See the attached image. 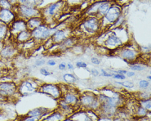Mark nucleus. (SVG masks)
Returning a JSON list of instances; mask_svg holds the SVG:
<instances>
[{
  "mask_svg": "<svg viewBox=\"0 0 151 121\" xmlns=\"http://www.w3.org/2000/svg\"><path fill=\"white\" fill-rule=\"evenodd\" d=\"M78 107L83 110H91L97 112L101 107V102L98 100L97 94L91 92L79 94Z\"/></svg>",
  "mask_w": 151,
  "mask_h": 121,
  "instance_id": "1",
  "label": "nucleus"
},
{
  "mask_svg": "<svg viewBox=\"0 0 151 121\" xmlns=\"http://www.w3.org/2000/svg\"><path fill=\"white\" fill-rule=\"evenodd\" d=\"M57 30L59 29L56 26L51 27L48 24L44 22L41 25H39V27L32 30L31 37L36 43H42L50 39Z\"/></svg>",
  "mask_w": 151,
  "mask_h": 121,
  "instance_id": "2",
  "label": "nucleus"
},
{
  "mask_svg": "<svg viewBox=\"0 0 151 121\" xmlns=\"http://www.w3.org/2000/svg\"><path fill=\"white\" fill-rule=\"evenodd\" d=\"M39 86L40 84L36 79H26L21 81L20 84H17V93L19 96H30L38 92Z\"/></svg>",
  "mask_w": 151,
  "mask_h": 121,
  "instance_id": "3",
  "label": "nucleus"
},
{
  "mask_svg": "<svg viewBox=\"0 0 151 121\" xmlns=\"http://www.w3.org/2000/svg\"><path fill=\"white\" fill-rule=\"evenodd\" d=\"M101 28V19L97 17H87L80 25V29L83 32L90 35L98 33Z\"/></svg>",
  "mask_w": 151,
  "mask_h": 121,
  "instance_id": "4",
  "label": "nucleus"
},
{
  "mask_svg": "<svg viewBox=\"0 0 151 121\" xmlns=\"http://www.w3.org/2000/svg\"><path fill=\"white\" fill-rule=\"evenodd\" d=\"M117 55L127 63H132L136 61L139 56V52L137 48H134L130 43L123 44V46L116 49Z\"/></svg>",
  "mask_w": 151,
  "mask_h": 121,
  "instance_id": "5",
  "label": "nucleus"
},
{
  "mask_svg": "<svg viewBox=\"0 0 151 121\" xmlns=\"http://www.w3.org/2000/svg\"><path fill=\"white\" fill-rule=\"evenodd\" d=\"M121 15H122V7L119 4H111L106 14L101 19V28H103L105 25H114V22L121 17Z\"/></svg>",
  "mask_w": 151,
  "mask_h": 121,
  "instance_id": "6",
  "label": "nucleus"
},
{
  "mask_svg": "<svg viewBox=\"0 0 151 121\" xmlns=\"http://www.w3.org/2000/svg\"><path fill=\"white\" fill-rule=\"evenodd\" d=\"M38 92L45 94L54 100H60L62 97V91L60 89V84H52V83H44L40 84Z\"/></svg>",
  "mask_w": 151,
  "mask_h": 121,
  "instance_id": "7",
  "label": "nucleus"
},
{
  "mask_svg": "<svg viewBox=\"0 0 151 121\" xmlns=\"http://www.w3.org/2000/svg\"><path fill=\"white\" fill-rule=\"evenodd\" d=\"M65 4L66 3L64 0H60L56 3L49 4L43 10H41L42 17L44 18V22L48 18L53 19V18H56L58 16L61 15L64 6L65 5Z\"/></svg>",
  "mask_w": 151,
  "mask_h": 121,
  "instance_id": "8",
  "label": "nucleus"
},
{
  "mask_svg": "<svg viewBox=\"0 0 151 121\" xmlns=\"http://www.w3.org/2000/svg\"><path fill=\"white\" fill-rule=\"evenodd\" d=\"M16 8L18 17L25 21H27L32 17L42 16V12L38 7H30L25 4H19Z\"/></svg>",
  "mask_w": 151,
  "mask_h": 121,
  "instance_id": "9",
  "label": "nucleus"
},
{
  "mask_svg": "<svg viewBox=\"0 0 151 121\" xmlns=\"http://www.w3.org/2000/svg\"><path fill=\"white\" fill-rule=\"evenodd\" d=\"M70 118L74 121H97L99 115L93 110L80 109L75 110Z\"/></svg>",
  "mask_w": 151,
  "mask_h": 121,
  "instance_id": "10",
  "label": "nucleus"
},
{
  "mask_svg": "<svg viewBox=\"0 0 151 121\" xmlns=\"http://www.w3.org/2000/svg\"><path fill=\"white\" fill-rule=\"evenodd\" d=\"M105 35L106 36V38L103 39L102 45L107 49L111 50V51L116 50L121 48L124 44L123 40L120 39L118 35H116L115 32H110L109 35H107L106 33Z\"/></svg>",
  "mask_w": 151,
  "mask_h": 121,
  "instance_id": "11",
  "label": "nucleus"
},
{
  "mask_svg": "<svg viewBox=\"0 0 151 121\" xmlns=\"http://www.w3.org/2000/svg\"><path fill=\"white\" fill-rule=\"evenodd\" d=\"M17 93V84L14 81L0 82V95L6 97L8 99Z\"/></svg>",
  "mask_w": 151,
  "mask_h": 121,
  "instance_id": "12",
  "label": "nucleus"
},
{
  "mask_svg": "<svg viewBox=\"0 0 151 121\" xmlns=\"http://www.w3.org/2000/svg\"><path fill=\"white\" fill-rule=\"evenodd\" d=\"M61 99L65 102L67 104L73 107L76 110L77 107H78V101H79V93L76 90H73L69 87L68 91L63 93ZM79 108V107H78Z\"/></svg>",
  "mask_w": 151,
  "mask_h": 121,
  "instance_id": "13",
  "label": "nucleus"
},
{
  "mask_svg": "<svg viewBox=\"0 0 151 121\" xmlns=\"http://www.w3.org/2000/svg\"><path fill=\"white\" fill-rule=\"evenodd\" d=\"M71 33H72V30L69 27H66V28L64 27L62 29H59L51 37L52 42L53 44H60L61 42H63L65 39L71 36Z\"/></svg>",
  "mask_w": 151,
  "mask_h": 121,
  "instance_id": "14",
  "label": "nucleus"
},
{
  "mask_svg": "<svg viewBox=\"0 0 151 121\" xmlns=\"http://www.w3.org/2000/svg\"><path fill=\"white\" fill-rule=\"evenodd\" d=\"M26 30H27L26 21L21 19V18L16 19L14 22L9 25V31L12 35H17L19 33Z\"/></svg>",
  "mask_w": 151,
  "mask_h": 121,
  "instance_id": "15",
  "label": "nucleus"
},
{
  "mask_svg": "<svg viewBox=\"0 0 151 121\" xmlns=\"http://www.w3.org/2000/svg\"><path fill=\"white\" fill-rule=\"evenodd\" d=\"M16 19H17V13L13 10L0 8V22L9 26Z\"/></svg>",
  "mask_w": 151,
  "mask_h": 121,
  "instance_id": "16",
  "label": "nucleus"
},
{
  "mask_svg": "<svg viewBox=\"0 0 151 121\" xmlns=\"http://www.w3.org/2000/svg\"><path fill=\"white\" fill-rule=\"evenodd\" d=\"M17 53V50L12 45H6L3 47V48L0 51V58L4 60H8L16 56Z\"/></svg>",
  "mask_w": 151,
  "mask_h": 121,
  "instance_id": "17",
  "label": "nucleus"
},
{
  "mask_svg": "<svg viewBox=\"0 0 151 121\" xmlns=\"http://www.w3.org/2000/svg\"><path fill=\"white\" fill-rule=\"evenodd\" d=\"M51 112V110H48L47 108H44V107H37L35 108L33 110H29L28 113L26 114V115L29 116H34V117L39 118L41 120L44 117H46L47 115Z\"/></svg>",
  "mask_w": 151,
  "mask_h": 121,
  "instance_id": "18",
  "label": "nucleus"
},
{
  "mask_svg": "<svg viewBox=\"0 0 151 121\" xmlns=\"http://www.w3.org/2000/svg\"><path fill=\"white\" fill-rule=\"evenodd\" d=\"M58 110L61 111L66 117H70L71 115L76 110L74 107L70 106L69 104H67L61 98L58 100Z\"/></svg>",
  "mask_w": 151,
  "mask_h": 121,
  "instance_id": "19",
  "label": "nucleus"
},
{
  "mask_svg": "<svg viewBox=\"0 0 151 121\" xmlns=\"http://www.w3.org/2000/svg\"><path fill=\"white\" fill-rule=\"evenodd\" d=\"M65 118H67L65 115L58 110H55L51 111L49 114L47 115L46 117L42 119V121H62Z\"/></svg>",
  "mask_w": 151,
  "mask_h": 121,
  "instance_id": "20",
  "label": "nucleus"
},
{
  "mask_svg": "<svg viewBox=\"0 0 151 121\" xmlns=\"http://www.w3.org/2000/svg\"><path fill=\"white\" fill-rule=\"evenodd\" d=\"M44 22H44V18L42 17V16L30 18V19H29V20L26 21L27 30L32 31L33 30H35L37 27H39V25H41Z\"/></svg>",
  "mask_w": 151,
  "mask_h": 121,
  "instance_id": "21",
  "label": "nucleus"
},
{
  "mask_svg": "<svg viewBox=\"0 0 151 121\" xmlns=\"http://www.w3.org/2000/svg\"><path fill=\"white\" fill-rule=\"evenodd\" d=\"M110 5H111V2L102 0L101 4L99 5L97 13H96V17L98 18H100V19H101V18L106 14V12H108L109 7H110Z\"/></svg>",
  "mask_w": 151,
  "mask_h": 121,
  "instance_id": "22",
  "label": "nucleus"
},
{
  "mask_svg": "<svg viewBox=\"0 0 151 121\" xmlns=\"http://www.w3.org/2000/svg\"><path fill=\"white\" fill-rule=\"evenodd\" d=\"M133 114L137 118L147 117L150 114V111H148L147 110L141 107L139 104H137V102H136L133 107Z\"/></svg>",
  "mask_w": 151,
  "mask_h": 121,
  "instance_id": "23",
  "label": "nucleus"
},
{
  "mask_svg": "<svg viewBox=\"0 0 151 121\" xmlns=\"http://www.w3.org/2000/svg\"><path fill=\"white\" fill-rule=\"evenodd\" d=\"M15 37H16V39H17L18 43H25L27 41H29V39H32L31 31L29 30H24L22 32L19 33L17 35H16Z\"/></svg>",
  "mask_w": 151,
  "mask_h": 121,
  "instance_id": "24",
  "label": "nucleus"
},
{
  "mask_svg": "<svg viewBox=\"0 0 151 121\" xmlns=\"http://www.w3.org/2000/svg\"><path fill=\"white\" fill-rule=\"evenodd\" d=\"M75 43H76V39H75V37H74V36H70L67 39H65L63 42H61L60 44H57V45H59L60 48H62L64 50H66L69 49V48H71L72 47H74Z\"/></svg>",
  "mask_w": 151,
  "mask_h": 121,
  "instance_id": "25",
  "label": "nucleus"
},
{
  "mask_svg": "<svg viewBox=\"0 0 151 121\" xmlns=\"http://www.w3.org/2000/svg\"><path fill=\"white\" fill-rule=\"evenodd\" d=\"M62 79L63 81L67 84H74L77 81V78L74 74L70 73H65L62 75Z\"/></svg>",
  "mask_w": 151,
  "mask_h": 121,
  "instance_id": "26",
  "label": "nucleus"
},
{
  "mask_svg": "<svg viewBox=\"0 0 151 121\" xmlns=\"http://www.w3.org/2000/svg\"><path fill=\"white\" fill-rule=\"evenodd\" d=\"M8 31H9V26L0 22V42H3L6 39Z\"/></svg>",
  "mask_w": 151,
  "mask_h": 121,
  "instance_id": "27",
  "label": "nucleus"
},
{
  "mask_svg": "<svg viewBox=\"0 0 151 121\" xmlns=\"http://www.w3.org/2000/svg\"><path fill=\"white\" fill-rule=\"evenodd\" d=\"M137 104H139L141 107L145 108L148 111L151 110V99L147 98V99H138L137 101Z\"/></svg>",
  "mask_w": 151,
  "mask_h": 121,
  "instance_id": "28",
  "label": "nucleus"
},
{
  "mask_svg": "<svg viewBox=\"0 0 151 121\" xmlns=\"http://www.w3.org/2000/svg\"><path fill=\"white\" fill-rule=\"evenodd\" d=\"M129 68H130L131 71H143L145 70H146V66L143 64H141V63H130L129 65Z\"/></svg>",
  "mask_w": 151,
  "mask_h": 121,
  "instance_id": "29",
  "label": "nucleus"
},
{
  "mask_svg": "<svg viewBox=\"0 0 151 121\" xmlns=\"http://www.w3.org/2000/svg\"><path fill=\"white\" fill-rule=\"evenodd\" d=\"M0 8L2 9H11L13 10L14 7L8 0H0Z\"/></svg>",
  "mask_w": 151,
  "mask_h": 121,
  "instance_id": "30",
  "label": "nucleus"
},
{
  "mask_svg": "<svg viewBox=\"0 0 151 121\" xmlns=\"http://www.w3.org/2000/svg\"><path fill=\"white\" fill-rule=\"evenodd\" d=\"M115 83L119 85H121L123 88H127V89H133L134 88V84L133 82H131V81H127V80H123V81H115Z\"/></svg>",
  "mask_w": 151,
  "mask_h": 121,
  "instance_id": "31",
  "label": "nucleus"
},
{
  "mask_svg": "<svg viewBox=\"0 0 151 121\" xmlns=\"http://www.w3.org/2000/svg\"><path fill=\"white\" fill-rule=\"evenodd\" d=\"M42 3V0H26L25 5L34 7H39Z\"/></svg>",
  "mask_w": 151,
  "mask_h": 121,
  "instance_id": "32",
  "label": "nucleus"
},
{
  "mask_svg": "<svg viewBox=\"0 0 151 121\" xmlns=\"http://www.w3.org/2000/svg\"><path fill=\"white\" fill-rule=\"evenodd\" d=\"M138 85L141 89L146 90V89H149V87L150 85V83L149 80H146V79H141L138 83Z\"/></svg>",
  "mask_w": 151,
  "mask_h": 121,
  "instance_id": "33",
  "label": "nucleus"
},
{
  "mask_svg": "<svg viewBox=\"0 0 151 121\" xmlns=\"http://www.w3.org/2000/svg\"><path fill=\"white\" fill-rule=\"evenodd\" d=\"M41 120L38 117H34V116H29V115H24L22 117H20V120L17 121H40Z\"/></svg>",
  "mask_w": 151,
  "mask_h": 121,
  "instance_id": "34",
  "label": "nucleus"
},
{
  "mask_svg": "<svg viewBox=\"0 0 151 121\" xmlns=\"http://www.w3.org/2000/svg\"><path fill=\"white\" fill-rule=\"evenodd\" d=\"M147 98H150V92L143 91L138 93V99H147Z\"/></svg>",
  "mask_w": 151,
  "mask_h": 121,
  "instance_id": "35",
  "label": "nucleus"
},
{
  "mask_svg": "<svg viewBox=\"0 0 151 121\" xmlns=\"http://www.w3.org/2000/svg\"><path fill=\"white\" fill-rule=\"evenodd\" d=\"M76 67L80 68V69H86L88 71H89V69L88 68V64L82 61V60H78L76 62Z\"/></svg>",
  "mask_w": 151,
  "mask_h": 121,
  "instance_id": "36",
  "label": "nucleus"
},
{
  "mask_svg": "<svg viewBox=\"0 0 151 121\" xmlns=\"http://www.w3.org/2000/svg\"><path fill=\"white\" fill-rule=\"evenodd\" d=\"M100 75H101L103 77H106V78H112L113 73L112 72H107L106 70L101 69V72H100Z\"/></svg>",
  "mask_w": 151,
  "mask_h": 121,
  "instance_id": "37",
  "label": "nucleus"
},
{
  "mask_svg": "<svg viewBox=\"0 0 151 121\" xmlns=\"http://www.w3.org/2000/svg\"><path fill=\"white\" fill-rule=\"evenodd\" d=\"M39 73L42 75H43V76H46V77H47V76H50V75H52L53 74L52 72L47 71L46 68H41V69L39 70Z\"/></svg>",
  "mask_w": 151,
  "mask_h": 121,
  "instance_id": "38",
  "label": "nucleus"
},
{
  "mask_svg": "<svg viewBox=\"0 0 151 121\" xmlns=\"http://www.w3.org/2000/svg\"><path fill=\"white\" fill-rule=\"evenodd\" d=\"M112 78L116 80H125L126 76L124 75H120V74H114L113 73Z\"/></svg>",
  "mask_w": 151,
  "mask_h": 121,
  "instance_id": "39",
  "label": "nucleus"
},
{
  "mask_svg": "<svg viewBox=\"0 0 151 121\" xmlns=\"http://www.w3.org/2000/svg\"><path fill=\"white\" fill-rule=\"evenodd\" d=\"M35 66H38V67H40V66H42L46 64V60L44 59H38V60H35Z\"/></svg>",
  "mask_w": 151,
  "mask_h": 121,
  "instance_id": "40",
  "label": "nucleus"
},
{
  "mask_svg": "<svg viewBox=\"0 0 151 121\" xmlns=\"http://www.w3.org/2000/svg\"><path fill=\"white\" fill-rule=\"evenodd\" d=\"M91 64H93V65H95V66H98V65L101 64V60L99 59L98 57H92L91 58Z\"/></svg>",
  "mask_w": 151,
  "mask_h": 121,
  "instance_id": "41",
  "label": "nucleus"
},
{
  "mask_svg": "<svg viewBox=\"0 0 151 121\" xmlns=\"http://www.w3.org/2000/svg\"><path fill=\"white\" fill-rule=\"evenodd\" d=\"M89 71H90L92 76H95V77L100 76V71L96 69H91V70H89Z\"/></svg>",
  "mask_w": 151,
  "mask_h": 121,
  "instance_id": "42",
  "label": "nucleus"
},
{
  "mask_svg": "<svg viewBox=\"0 0 151 121\" xmlns=\"http://www.w3.org/2000/svg\"><path fill=\"white\" fill-rule=\"evenodd\" d=\"M46 63H47V66H55L56 65V61L55 60H53V59H50Z\"/></svg>",
  "mask_w": 151,
  "mask_h": 121,
  "instance_id": "43",
  "label": "nucleus"
},
{
  "mask_svg": "<svg viewBox=\"0 0 151 121\" xmlns=\"http://www.w3.org/2000/svg\"><path fill=\"white\" fill-rule=\"evenodd\" d=\"M135 75H136V73H135V71H127L125 76L131 78V77H134Z\"/></svg>",
  "mask_w": 151,
  "mask_h": 121,
  "instance_id": "44",
  "label": "nucleus"
},
{
  "mask_svg": "<svg viewBox=\"0 0 151 121\" xmlns=\"http://www.w3.org/2000/svg\"><path fill=\"white\" fill-rule=\"evenodd\" d=\"M58 68L60 71H65V70H66V64L65 63H60L58 66Z\"/></svg>",
  "mask_w": 151,
  "mask_h": 121,
  "instance_id": "45",
  "label": "nucleus"
},
{
  "mask_svg": "<svg viewBox=\"0 0 151 121\" xmlns=\"http://www.w3.org/2000/svg\"><path fill=\"white\" fill-rule=\"evenodd\" d=\"M81 2V0H66L65 3H68V4H79Z\"/></svg>",
  "mask_w": 151,
  "mask_h": 121,
  "instance_id": "46",
  "label": "nucleus"
},
{
  "mask_svg": "<svg viewBox=\"0 0 151 121\" xmlns=\"http://www.w3.org/2000/svg\"><path fill=\"white\" fill-rule=\"evenodd\" d=\"M66 69L70 70V71H74V66H73V64H71V63H68V64H66Z\"/></svg>",
  "mask_w": 151,
  "mask_h": 121,
  "instance_id": "47",
  "label": "nucleus"
},
{
  "mask_svg": "<svg viewBox=\"0 0 151 121\" xmlns=\"http://www.w3.org/2000/svg\"><path fill=\"white\" fill-rule=\"evenodd\" d=\"M137 121H150V118L148 117H141V118H137Z\"/></svg>",
  "mask_w": 151,
  "mask_h": 121,
  "instance_id": "48",
  "label": "nucleus"
},
{
  "mask_svg": "<svg viewBox=\"0 0 151 121\" xmlns=\"http://www.w3.org/2000/svg\"><path fill=\"white\" fill-rule=\"evenodd\" d=\"M62 121H74V120H71V119L70 117H67V118H65V120H62Z\"/></svg>",
  "mask_w": 151,
  "mask_h": 121,
  "instance_id": "49",
  "label": "nucleus"
},
{
  "mask_svg": "<svg viewBox=\"0 0 151 121\" xmlns=\"http://www.w3.org/2000/svg\"><path fill=\"white\" fill-rule=\"evenodd\" d=\"M147 79L149 80V81H150V80H151V75H148Z\"/></svg>",
  "mask_w": 151,
  "mask_h": 121,
  "instance_id": "50",
  "label": "nucleus"
},
{
  "mask_svg": "<svg viewBox=\"0 0 151 121\" xmlns=\"http://www.w3.org/2000/svg\"><path fill=\"white\" fill-rule=\"evenodd\" d=\"M6 121H17V120H6Z\"/></svg>",
  "mask_w": 151,
  "mask_h": 121,
  "instance_id": "51",
  "label": "nucleus"
},
{
  "mask_svg": "<svg viewBox=\"0 0 151 121\" xmlns=\"http://www.w3.org/2000/svg\"><path fill=\"white\" fill-rule=\"evenodd\" d=\"M0 65H2V60H0Z\"/></svg>",
  "mask_w": 151,
  "mask_h": 121,
  "instance_id": "52",
  "label": "nucleus"
},
{
  "mask_svg": "<svg viewBox=\"0 0 151 121\" xmlns=\"http://www.w3.org/2000/svg\"><path fill=\"white\" fill-rule=\"evenodd\" d=\"M40 121H42V120H40Z\"/></svg>",
  "mask_w": 151,
  "mask_h": 121,
  "instance_id": "53",
  "label": "nucleus"
}]
</instances>
